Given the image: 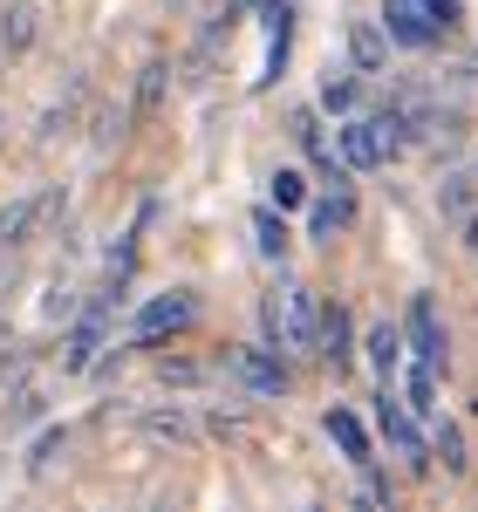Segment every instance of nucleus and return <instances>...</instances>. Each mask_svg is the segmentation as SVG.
I'll return each mask as SVG.
<instances>
[{"instance_id": "obj_1", "label": "nucleus", "mask_w": 478, "mask_h": 512, "mask_svg": "<svg viewBox=\"0 0 478 512\" xmlns=\"http://www.w3.org/2000/svg\"><path fill=\"white\" fill-rule=\"evenodd\" d=\"M335 151H342L349 171H376V164H390V158L410 151V123H403L397 103H390V110H369V117H349L335 130Z\"/></svg>"}, {"instance_id": "obj_2", "label": "nucleus", "mask_w": 478, "mask_h": 512, "mask_svg": "<svg viewBox=\"0 0 478 512\" xmlns=\"http://www.w3.org/2000/svg\"><path fill=\"white\" fill-rule=\"evenodd\" d=\"M260 328H267V342L280 355H321V308L308 287H274L267 301H260Z\"/></svg>"}, {"instance_id": "obj_3", "label": "nucleus", "mask_w": 478, "mask_h": 512, "mask_svg": "<svg viewBox=\"0 0 478 512\" xmlns=\"http://www.w3.org/2000/svg\"><path fill=\"white\" fill-rule=\"evenodd\" d=\"M465 14H458V0H383V28L397 48H431L458 28Z\"/></svg>"}, {"instance_id": "obj_4", "label": "nucleus", "mask_w": 478, "mask_h": 512, "mask_svg": "<svg viewBox=\"0 0 478 512\" xmlns=\"http://www.w3.org/2000/svg\"><path fill=\"white\" fill-rule=\"evenodd\" d=\"M226 376H233L239 390H253V396H287V355L274 349V342H253V349H233L226 355Z\"/></svg>"}, {"instance_id": "obj_5", "label": "nucleus", "mask_w": 478, "mask_h": 512, "mask_svg": "<svg viewBox=\"0 0 478 512\" xmlns=\"http://www.w3.org/2000/svg\"><path fill=\"white\" fill-rule=\"evenodd\" d=\"M199 321V294L192 287H171V294H151L137 321H130V342H158V335H178V328H192Z\"/></svg>"}, {"instance_id": "obj_6", "label": "nucleus", "mask_w": 478, "mask_h": 512, "mask_svg": "<svg viewBox=\"0 0 478 512\" xmlns=\"http://www.w3.org/2000/svg\"><path fill=\"white\" fill-rule=\"evenodd\" d=\"M376 431H383V437H390V444L403 451V465H410V472H431V465H438V458L424 451L417 424H410V403H403L390 383H383V396H376Z\"/></svg>"}, {"instance_id": "obj_7", "label": "nucleus", "mask_w": 478, "mask_h": 512, "mask_svg": "<svg viewBox=\"0 0 478 512\" xmlns=\"http://www.w3.org/2000/svg\"><path fill=\"white\" fill-rule=\"evenodd\" d=\"M438 212L465 246H478V171H444L438 178Z\"/></svg>"}, {"instance_id": "obj_8", "label": "nucleus", "mask_w": 478, "mask_h": 512, "mask_svg": "<svg viewBox=\"0 0 478 512\" xmlns=\"http://www.w3.org/2000/svg\"><path fill=\"white\" fill-rule=\"evenodd\" d=\"M403 342H410L417 362H438L444 369V321H438V308H431V294H410V308H403Z\"/></svg>"}, {"instance_id": "obj_9", "label": "nucleus", "mask_w": 478, "mask_h": 512, "mask_svg": "<svg viewBox=\"0 0 478 512\" xmlns=\"http://www.w3.org/2000/svg\"><path fill=\"white\" fill-rule=\"evenodd\" d=\"M349 219H356V192H349V164H342V171H335V185H328V192L315 198V212H308V233L335 239Z\"/></svg>"}, {"instance_id": "obj_10", "label": "nucleus", "mask_w": 478, "mask_h": 512, "mask_svg": "<svg viewBox=\"0 0 478 512\" xmlns=\"http://www.w3.org/2000/svg\"><path fill=\"white\" fill-rule=\"evenodd\" d=\"M321 424H328V437H335V451H342V458H349L356 472H369V465H376V458H369V431H362V417L349 410V403H335V410H328Z\"/></svg>"}, {"instance_id": "obj_11", "label": "nucleus", "mask_w": 478, "mask_h": 512, "mask_svg": "<svg viewBox=\"0 0 478 512\" xmlns=\"http://www.w3.org/2000/svg\"><path fill=\"white\" fill-rule=\"evenodd\" d=\"M103 308H110V301H96V308H89V315L76 321V335H69V355H62V369H69V376H82V369L96 362V349H103V335H110Z\"/></svg>"}, {"instance_id": "obj_12", "label": "nucleus", "mask_w": 478, "mask_h": 512, "mask_svg": "<svg viewBox=\"0 0 478 512\" xmlns=\"http://www.w3.org/2000/svg\"><path fill=\"white\" fill-rule=\"evenodd\" d=\"M287 48H294V7L287 0H267V69H260V89L287 69Z\"/></svg>"}, {"instance_id": "obj_13", "label": "nucleus", "mask_w": 478, "mask_h": 512, "mask_svg": "<svg viewBox=\"0 0 478 512\" xmlns=\"http://www.w3.org/2000/svg\"><path fill=\"white\" fill-rule=\"evenodd\" d=\"M41 212H48V198H41V192L14 198V205L0 212V246H28V239H35V226H41Z\"/></svg>"}, {"instance_id": "obj_14", "label": "nucleus", "mask_w": 478, "mask_h": 512, "mask_svg": "<svg viewBox=\"0 0 478 512\" xmlns=\"http://www.w3.org/2000/svg\"><path fill=\"white\" fill-rule=\"evenodd\" d=\"M349 55H356L362 76H376V69L390 62V28H383V21H356V28H349Z\"/></svg>"}, {"instance_id": "obj_15", "label": "nucleus", "mask_w": 478, "mask_h": 512, "mask_svg": "<svg viewBox=\"0 0 478 512\" xmlns=\"http://www.w3.org/2000/svg\"><path fill=\"white\" fill-rule=\"evenodd\" d=\"M403 349H410V342H403L397 321H376V328H369V369H376L383 383H390V376L403 369Z\"/></svg>"}, {"instance_id": "obj_16", "label": "nucleus", "mask_w": 478, "mask_h": 512, "mask_svg": "<svg viewBox=\"0 0 478 512\" xmlns=\"http://www.w3.org/2000/svg\"><path fill=\"white\" fill-rule=\"evenodd\" d=\"M403 403H410V417H438V362H417L410 355V376H403Z\"/></svg>"}, {"instance_id": "obj_17", "label": "nucleus", "mask_w": 478, "mask_h": 512, "mask_svg": "<svg viewBox=\"0 0 478 512\" xmlns=\"http://www.w3.org/2000/svg\"><path fill=\"white\" fill-rule=\"evenodd\" d=\"M321 362H335V369L349 362V308L342 301L321 308Z\"/></svg>"}, {"instance_id": "obj_18", "label": "nucleus", "mask_w": 478, "mask_h": 512, "mask_svg": "<svg viewBox=\"0 0 478 512\" xmlns=\"http://www.w3.org/2000/svg\"><path fill=\"white\" fill-rule=\"evenodd\" d=\"M0 41H7V55H21V48L35 41V7H28V0H14V7H7V21H0Z\"/></svg>"}, {"instance_id": "obj_19", "label": "nucleus", "mask_w": 478, "mask_h": 512, "mask_svg": "<svg viewBox=\"0 0 478 512\" xmlns=\"http://www.w3.org/2000/svg\"><path fill=\"white\" fill-rule=\"evenodd\" d=\"M321 110H335V117H356V76L328 69V82H321Z\"/></svg>"}, {"instance_id": "obj_20", "label": "nucleus", "mask_w": 478, "mask_h": 512, "mask_svg": "<svg viewBox=\"0 0 478 512\" xmlns=\"http://www.w3.org/2000/svg\"><path fill=\"white\" fill-rule=\"evenodd\" d=\"M144 431L164 437V444H192V424H185V410H144Z\"/></svg>"}, {"instance_id": "obj_21", "label": "nucleus", "mask_w": 478, "mask_h": 512, "mask_svg": "<svg viewBox=\"0 0 478 512\" xmlns=\"http://www.w3.org/2000/svg\"><path fill=\"white\" fill-rule=\"evenodd\" d=\"M267 192H274L280 212H294V205H308V178H301V171H274V178H267Z\"/></svg>"}, {"instance_id": "obj_22", "label": "nucleus", "mask_w": 478, "mask_h": 512, "mask_svg": "<svg viewBox=\"0 0 478 512\" xmlns=\"http://www.w3.org/2000/svg\"><path fill=\"white\" fill-rule=\"evenodd\" d=\"M253 239H260V253H267V260L287 253V226L274 219V205H267V212H253Z\"/></svg>"}, {"instance_id": "obj_23", "label": "nucleus", "mask_w": 478, "mask_h": 512, "mask_svg": "<svg viewBox=\"0 0 478 512\" xmlns=\"http://www.w3.org/2000/svg\"><path fill=\"white\" fill-rule=\"evenodd\" d=\"M438 458H444V472H465L472 458H465V437H458V424H438Z\"/></svg>"}, {"instance_id": "obj_24", "label": "nucleus", "mask_w": 478, "mask_h": 512, "mask_svg": "<svg viewBox=\"0 0 478 512\" xmlns=\"http://www.w3.org/2000/svg\"><path fill=\"white\" fill-rule=\"evenodd\" d=\"M62 444H69V431H48V437L35 444V458H28V465H35V472H48V458H55Z\"/></svg>"}, {"instance_id": "obj_25", "label": "nucleus", "mask_w": 478, "mask_h": 512, "mask_svg": "<svg viewBox=\"0 0 478 512\" xmlns=\"http://www.w3.org/2000/svg\"><path fill=\"white\" fill-rule=\"evenodd\" d=\"M158 82H164V69L151 62V69H144V82H137V110H151V103H158Z\"/></svg>"}, {"instance_id": "obj_26", "label": "nucleus", "mask_w": 478, "mask_h": 512, "mask_svg": "<svg viewBox=\"0 0 478 512\" xmlns=\"http://www.w3.org/2000/svg\"><path fill=\"white\" fill-rule=\"evenodd\" d=\"M253 7H267V0H253Z\"/></svg>"}]
</instances>
